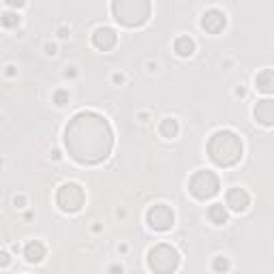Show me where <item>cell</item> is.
Returning <instances> with one entry per match:
<instances>
[{"mask_svg": "<svg viewBox=\"0 0 274 274\" xmlns=\"http://www.w3.org/2000/svg\"><path fill=\"white\" fill-rule=\"evenodd\" d=\"M69 156L79 165H99L112 154L114 131L107 118L97 112L75 114L62 135Z\"/></svg>", "mask_w": 274, "mask_h": 274, "instance_id": "cell-1", "label": "cell"}, {"mask_svg": "<svg viewBox=\"0 0 274 274\" xmlns=\"http://www.w3.org/2000/svg\"><path fill=\"white\" fill-rule=\"evenodd\" d=\"M242 139L238 133L223 129L212 133L206 144V152L217 167H234L242 159Z\"/></svg>", "mask_w": 274, "mask_h": 274, "instance_id": "cell-2", "label": "cell"}, {"mask_svg": "<svg viewBox=\"0 0 274 274\" xmlns=\"http://www.w3.org/2000/svg\"><path fill=\"white\" fill-rule=\"evenodd\" d=\"M112 13L118 24L126 28H139L150 20L152 2L150 0H112Z\"/></svg>", "mask_w": 274, "mask_h": 274, "instance_id": "cell-3", "label": "cell"}, {"mask_svg": "<svg viewBox=\"0 0 274 274\" xmlns=\"http://www.w3.org/2000/svg\"><path fill=\"white\" fill-rule=\"evenodd\" d=\"M180 266V253L172 244H156L148 250V268L152 272H161V274H170L176 272Z\"/></svg>", "mask_w": 274, "mask_h": 274, "instance_id": "cell-4", "label": "cell"}, {"mask_svg": "<svg viewBox=\"0 0 274 274\" xmlns=\"http://www.w3.org/2000/svg\"><path fill=\"white\" fill-rule=\"evenodd\" d=\"M221 191V180L214 172L210 170H199L195 172L189 180V193L199 201H206V199H212Z\"/></svg>", "mask_w": 274, "mask_h": 274, "instance_id": "cell-5", "label": "cell"}, {"mask_svg": "<svg viewBox=\"0 0 274 274\" xmlns=\"http://www.w3.org/2000/svg\"><path fill=\"white\" fill-rule=\"evenodd\" d=\"M84 201H86L84 189L75 182H65L56 193V203L60 206L62 212H77L84 206Z\"/></svg>", "mask_w": 274, "mask_h": 274, "instance_id": "cell-6", "label": "cell"}, {"mask_svg": "<svg viewBox=\"0 0 274 274\" xmlns=\"http://www.w3.org/2000/svg\"><path fill=\"white\" fill-rule=\"evenodd\" d=\"M174 210L165 203H156V206H150L148 212H146V223H148L150 229L154 231H170L174 227Z\"/></svg>", "mask_w": 274, "mask_h": 274, "instance_id": "cell-7", "label": "cell"}, {"mask_svg": "<svg viewBox=\"0 0 274 274\" xmlns=\"http://www.w3.org/2000/svg\"><path fill=\"white\" fill-rule=\"evenodd\" d=\"M225 26H227V17H225L223 11H219V9H208L206 13L201 15V28H203L206 32H210V34L223 32Z\"/></svg>", "mask_w": 274, "mask_h": 274, "instance_id": "cell-8", "label": "cell"}, {"mask_svg": "<svg viewBox=\"0 0 274 274\" xmlns=\"http://www.w3.org/2000/svg\"><path fill=\"white\" fill-rule=\"evenodd\" d=\"M116 43H118V34H116V30H112V28H107V26L97 28L95 34H92V45H95L97 50H101V51L114 50Z\"/></svg>", "mask_w": 274, "mask_h": 274, "instance_id": "cell-9", "label": "cell"}, {"mask_svg": "<svg viewBox=\"0 0 274 274\" xmlns=\"http://www.w3.org/2000/svg\"><path fill=\"white\" fill-rule=\"evenodd\" d=\"M225 203L229 206V210H234V212H244V210L250 206V197H249V193L244 189H240V186H234V189L227 191Z\"/></svg>", "mask_w": 274, "mask_h": 274, "instance_id": "cell-10", "label": "cell"}, {"mask_svg": "<svg viewBox=\"0 0 274 274\" xmlns=\"http://www.w3.org/2000/svg\"><path fill=\"white\" fill-rule=\"evenodd\" d=\"M253 116L259 125L272 126L274 125V101L272 99H261V101H257V105L253 109Z\"/></svg>", "mask_w": 274, "mask_h": 274, "instance_id": "cell-11", "label": "cell"}, {"mask_svg": "<svg viewBox=\"0 0 274 274\" xmlns=\"http://www.w3.org/2000/svg\"><path fill=\"white\" fill-rule=\"evenodd\" d=\"M24 257L30 261V264H39V261H43V257H45V247H43V242L30 240V242L26 244V249H24Z\"/></svg>", "mask_w": 274, "mask_h": 274, "instance_id": "cell-12", "label": "cell"}, {"mask_svg": "<svg viewBox=\"0 0 274 274\" xmlns=\"http://www.w3.org/2000/svg\"><path fill=\"white\" fill-rule=\"evenodd\" d=\"M255 86H257V90L270 95V92L274 90V73H272V69H264V71L255 77Z\"/></svg>", "mask_w": 274, "mask_h": 274, "instance_id": "cell-13", "label": "cell"}, {"mask_svg": "<svg viewBox=\"0 0 274 274\" xmlns=\"http://www.w3.org/2000/svg\"><path fill=\"white\" fill-rule=\"evenodd\" d=\"M174 51H176L180 58L193 56V51H195V41L191 39V37H178L176 43H174Z\"/></svg>", "mask_w": 274, "mask_h": 274, "instance_id": "cell-14", "label": "cell"}, {"mask_svg": "<svg viewBox=\"0 0 274 274\" xmlns=\"http://www.w3.org/2000/svg\"><path fill=\"white\" fill-rule=\"evenodd\" d=\"M208 219H210V223H214V225H225L229 214H227L223 203H212V206L208 208Z\"/></svg>", "mask_w": 274, "mask_h": 274, "instance_id": "cell-15", "label": "cell"}, {"mask_svg": "<svg viewBox=\"0 0 274 274\" xmlns=\"http://www.w3.org/2000/svg\"><path fill=\"white\" fill-rule=\"evenodd\" d=\"M159 131H161L163 137L174 139V137H178V133H180V125H178L176 118H165V120H161Z\"/></svg>", "mask_w": 274, "mask_h": 274, "instance_id": "cell-16", "label": "cell"}, {"mask_svg": "<svg viewBox=\"0 0 274 274\" xmlns=\"http://www.w3.org/2000/svg\"><path fill=\"white\" fill-rule=\"evenodd\" d=\"M22 22V17L15 13V11H7V13L0 15V26L2 28H17Z\"/></svg>", "mask_w": 274, "mask_h": 274, "instance_id": "cell-17", "label": "cell"}, {"mask_svg": "<svg viewBox=\"0 0 274 274\" xmlns=\"http://www.w3.org/2000/svg\"><path fill=\"white\" fill-rule=\"evenodd\" d=\"M51 99H54V103L58 105V107H65V105L69 103V99H71V97H69V90H65V88H58V90L54 92V97H51Z\"/></svg>", "mask_w": 274, "mask_h": 274, "instance_id": "cell-18", "label": "cell"}, {"mask_svg": "<svg viewBox=\"0 0 274 274\" xmlns=\"http://www.w3.org/2000/svg\"><path fill=\"white\" fill-rule=\"evenodd\" d=\"M212 270L214 272H227L229 270V261H227L225 257H217L214 259V264H212Z\"/></svg>", "mask_w": 274, "mask_h": 274, "instance_id": "cell-19", "label": "cell"}, {"mask_svg": "<svg viewBox=\"0 0 274 274\" xmlns=\"http://www.w3.org/2000/svg\"><path fill=\"white\" fill-rule=\"evenodd\" d=\"M11 264V257L9 253H4V250H0V268H7Z\"/></svg>", "mask_w": 274, "mask_h": 274, "instance_id": "cell-20", "label": "cell"}, {"mask_svg": "<svg viewBox=\"0 0 274 274\" xmlns=\"http://www.w3.org/2000/svg\"><path fill=\"white\" fill-rule=\"evenodd\" d=\"M4 2H7L9 7H13V9H20V7H24L26 4V0H4Z\"/></svg>", "mask_w": 274, "mask_h": 274, "instance_id": "cell-21", "label": "cell"}, {"mask_svg": "<svg viewBox=\"0 0 274 274\" xmlns=\"http://www.w3.org/2000/svg\"><path fill=\"white\" fill-rule=\"evenodd\" d=\"M45 54H48V56H54L56 54V45H45Z\"/></svg>", "mask_w": 274, "mask_h": 274, "instance_id": "cell-22", "label": "cell"}, {"mask_svg": "<svg viewBox=\"0 0 274 274\" xmlns=\"http://www.w3.org/2000/svg\"><path fill=\"white\" fill-rule=\"evenodd\" d=\"M114 81H116V84H118V81H120V84H122V81H125V77H122L120 73H114Z\"/></svg>", "mask_w": 274, "mask_h": 274, "instance_id": "cell-23", "label": "cell"}, {"mask_svg": "<svg viewBox=\"0 0 274 274\" xmlns=\"http://www.w3.org/2000/svg\"><path fill=\"white\" fill-rule=\"evenodd\" d=\"M122 270H125L122 266H112V268H109V272H122Z\"/></svg>", "mask_w": 274, "mask_h": 274, "instance_id": "cell-24", "label": "cell"}, {"mask_svg": "<svg viewBox=\"0 0 274 274\" xmlns=\"http://www.w3.org/2000/svg\"><path fill=\"white\" fill-rule=\"evenodd\" d=\"M69 37V32L65 30V28H62V30H60V39H67Z\"/></svg>", "mask_w": 274, "mask_h": 274, "instance_id": "cell-25", "label": "cell"}]
</instances>
